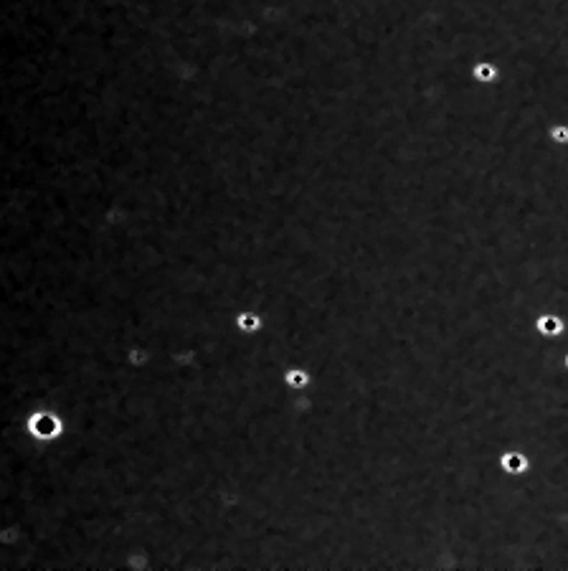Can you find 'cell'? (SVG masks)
<instances>
[{
    "mask_svg": "<svg viewBox=\"0 0 568 571\" xmlns=\"http://www.w3.org/2000/svg\"><path fill=\"white\" fill-rule=\"evenodd\" d=\"M259 317L257 315H241L239 317V330L241 333H257L259 330Z\"/></svg>",
    "mask_w": 568,
    "mask_h": 571,
    "instance_id": "8992f818",
    "label": "cell"
},
{
    "mask_svg": "<svg viewBox=\"0 0 568 571\" xmlns=\"http://www.w3.org/2000/svg\"><path fill=\"white\" fill-rule=\"evenodd\" d=\"M533 330H536L543 340H558V338L566 333V323H563V317L556 315V312H541V315H536V320H533Z\"/></svg>",
    "mask_w": 568,
    "mask_h": 571,
    "instance_id": "7a4b0ae2",
    "label": "cell"
},
{
    "mask_svg": "<svg viewBox=\"0 0 568 571\" xmlns=\"http://www.w3.org/2000/svg\"><path fill=\"white\" fill-rule=\"evenodd\" d=\"M474 79L477 82H495V76H498V69H495V63L490 61H480L477 66H474Z\"/></svg>",
    "mask_w": 568,
    "mask_h": 571,
    "instance_id": "277c9868",
    "label": "cell"
},
{
    "mask_svg": "<svg viewBox=\"0 0 568 571\" xmlns=\"http://www.w3.org/2000/svg\"><path fill=\"white\" fill-rule=\"evenodd\" d=\"M284 381H287V386H292V388H304L307 386V374L304 371H300V368H292V371H287L284 374Z\"/></svg>",
    "mask_w": 568,
    "mask_h": 571,
    "instance_id": "5b68a950",
    "label": "cell"
},
{
    "mask_svg": "<svg viewBox=\"0 0 568 571\" xmlns=\"http://www.w3.org/2000/svg\"><path fill=\"white\" fill-rule=\"evenodd\" d=\"M498 469L502 475H507L510 480H520L531 472V460L523 450L518 447H505V450L498 455Z\"/></svg>",
    "mask_w": 568,
    "mask_h": 571,
    "instance_id": "6da1fadb",
    "label": "cell"
},
{
    "mask_svg": "<svg viewBox=\"0 0 568 571\" xmlns=\"http://www.w3.org/2000/svg\"><path fill=\"white\" fill-rule=\"evenodd\" d=\"M545 137L556 147H568V125L566 122H550Z\"/></svg>",
    "mask_w": 568,
    "mask_h": 571,
    "instance_id": "3957f363",
    "label": "cell"
},
{
    "mask_svg": "<svg viewBox=\"0 0 568 571\" xmlns=\"http://www.w3.org/2000/svg\"><path fill=\"white\" fill-rule=\"evenodd\" d=\"M563 363H566V371H568V353L563 355Z\"/></svg>",
    "mask_w": 568,
    "mask_h": 571,
    "instance_id": "52a82bcc",
    "label": "cell"
}]
</instances>
